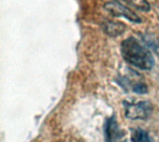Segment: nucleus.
Wrapping results in <instances>:
<instances>
[{"label":"nucleus","mask_w":159,"mask_h":142,"mask_svg":"<svg viewBox=\"0 0 159 142\" xmlns=\"http://www.w3.org/2000/svg\"><path fill=\"white\" fill-rule=\"evenodd\" d=\"M121 55L126 62L143 71H150L155 65L151 51L134 37H128L122 42Z\"/></svg>","instance_id":"1"},{"label":"nucleus","mask_w":159,"mask_h":142,"mask_svg":"<svg viewBox=\"0 0 159 142\" xmlns=\"http://www.w3.org/2000/svg\"><path fill=\"white\" fill-rule=\"evenodd\" d=\"M103 8L110 13L112 16L116 18H124L130 22L133 23H142L143 20L140 16H138L134 11H132L129 7L123 5L117 0H112L104 4Z\"/></svg>","instance_id":"2"},{"label":"nucleus","mask_w":159,"mask_h":142,"mask_svg":"<svg viewBox=\"0 0 159 142\" xmlns=\"http://www.w3.org/2000/svg\"><path fill=\"white\" fill-rule=\"evenodd\" d=\"M126 117L131 120H146L153 113V105L149 101H138L136 103L124 102Z\"/></svg>","instance_id":"3"},{"label":"nucleus","mask_w":159,"mask_h":142,"mask_svg":"<svg viewBox=\"0 0 159 142\" xmlns=\"http://www.w3.org/2000/svg\"><path fill=\"white\" fill-rule=\"evenodd\" d=\"M104 137L107 142H125V133L121 130L115 116L106 120L104 125Z\"/></svg>","instance_id":"4"},{"label":"nucleus","mask_w":159,"mask_h":142,"mask_svg":"<svg viewBox=\"0 0 159 142\" xmlns=\"http://www.w3.org/2000/svg\"><path fill=\"white\" fill-rule=\"evenodd\" d=\"M102 28L103 32L111 37H117L123 34L126 30L127 26L120 22V21H113V20H105L102 24Z\"/></svg>","instance_id":"5"},{"label":"nucleus","mask_w":159,"mask_h":142,"mask_svg":"<svg viewBox=\"0 0 159 142\" xmlns=\"http://www.w3.org/2000/svg\"><path fill=\"white\" fill-rule=\"evenodd\" d=\"M131 142H152V140L145 130L136 128L131 133Z\"/></svg>","instance_id":"6"},{"label":"nucleus","mask_w":159,"mask_h":142,"mask_svg":"<svg viewBox=\"0 0 159 142\" xmlns=\"http://www.w3.org/2000/svg\"><path fill=\"white\" fill-rule=\"evenodd\" d=\"M128 4L132 6L134 8L143 12H149L151 10V6L147 0H125Z\"/></svg>","instance_id":"7"},{"label":"nucleus","mask_w":159,"mask_h":142,"mask_svg":"<svg viewBox=\"0 0 159 142\" xmlns=\"http://www.w3.org/2000/svg\"><path fill=\"white\" fill-rule=\"evenodd\" d=\"M143 39L144 44L149 48L154 50V52L157 53L159 56V43L156 41V38L153 37L151 34L147 33V34H143Z\"/></svg>","instance_id":"8"}]
</instances>
